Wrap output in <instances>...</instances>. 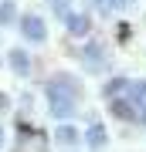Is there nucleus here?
Instances as JSON below:
<instances>
[{"mask_svg": "<svg viewBox=\"0 0 146 152\" xmlns=\"http://www.w3.org/2000/svg\"><path fill=\"white\" fill-rule=\"evenodd\" d=\"M78 95H82V88L75 78H68V75H58V78H51V85H48V102H51V115H58V118H68L71 112H75V102H78Z\"/></svg>", "mask_w": 146, "mask_h": 152, "instance_id": "obj_1", "label": "nucleus"}, {"mask_svg": "<svg viewBox=\"0 0 146 152\" xmlns=\"http://www.w3.org/2000/svg\"><path fill=\"white\" fill-rule=\"evenodd\" d=\"M21 31H24V37L27 41H44V20L41 17H34V14H27V17H21Z\"/></svg>", "mask_w": 146, "mask_h": 152, "instance_id": "obj_2", "label": "nucleus"}, {"mask_svg": "<svg viewBox=\"0 0 146 152\" xmlns=\"http://www.w3.org/2000/svg\"><path fill=\"white\" fill-rule=\"evenodd\" d=\"M88 27H92V20H88L85 14H71V17H68V31L75 34V37H85Z\"/></svg>", "mask_w": 146, "mask_h": 152, "instance_id": "obj_3", "label": "nucleus"}, {"mask_svg": "<svg viewBox=\"0 0 146 152\" xmlns=\"http://www.w3.org/2000/svg\"><path fill=\"white\" fill-rule=\"evenodd\" d=\"M112 115H116V118H136V108H133V102H129V98H112Z\"/></svg>", "mask_w": 146, "mask_h": 152, "instance_id": "obj_4", "label": "nucleus"}, {"mask_svg": "<svg viewBox=\"0 0 146 152\" xmlns=\"http://www.w3.org/2000/svg\"><path fill=\"white\" fill-rule=\"evenodd\" d=\"M10 68L17 75H27V71H31V58H27L24 51H10Z\"/></svg>", "mask_w": 146, "mask_h": 152, "instance_id": "obj_5", "label": "nucleus"}, {"mask_svg": "<svg viewBox=\"0 0 146 152\" xmlns=\"http://www.w3.org/2000/svg\"><path fill=\"white\" fill-rule=\"evenodd\" d=\"M85 61H88V68H102V48H99V44H88L85 48Z\"/></svg>", "mask_w": 146, "mask_h": 152, "instance_id": "obj_6", "label": "nucleus"}, {"mask_svg": "<svg viewBox=\"0 0 146 152\" xmlns=\"http://www.w3.org/2000/svg\"><path fill=\"white\" fill-rule=\"evenodd\" d=\"M85 139H88V145H92V149H102V145H105V129H102V125H92Z\"/></svg>", "mask_w": 146, "mask_h": 152, "instance_id": "obj_7", "label": "nucleus"}, {"mask_svg": "<svg viewBox=\"0 0 146 152\" xmlns=\"http://www.w3.org/2000/svg\"><path fill=\"white\" fill-rule=\"evenodd\" d=\"M54 139H58L61 145H75V142H78V132L71 129V125H61V129H58V135H54Z\"/></svg>", "mask_w": 146, "mask_h": 152, "instance_id": "obj_8", "label": "nucleus"}, {"mask_svg": "<svg viewBox=\"0 0 146 152\" xmlns=\"http://www.w3.org/2000/svg\"><path fill=\"white\" fill-rule=\"evenodd\" d=\"M122 88H126V81H122V78H112V81H109V85H105V95H109V98H112V95H119V91H122Z\"/></svg>", "mask_w": 146, "mask_h": 152, "instance_id": "obj_9", "label": "nucleus"}, {"mask_svg": "<svg viewBox=\"0 0 146 152\" xmlns=\"http://www.w3.org/2000/svg\"><path fill=\"white\" fill-rule=\"evenodd\" d=\"M0 20H4V24L14 20V4H0Z\"/></svg>", "mask_w": 146, "mask_h": 152, "instance_id": "obj_10", "label": "nucleus"}, {"mask_svg": "<svg viewBox=\"0 0 146 152\" xmlns=\"http://www.w3.org/2000/svg\"><path fill=\"white\" fill-rule=\"evenodd\" d=\"M133 95H136V98H146V81H136V85H133Z\"/></svg>", "mask_w": 146, "mask_h": 152, "instance_id": "obj_11", "label": "nucleus"}, {"mask_svg": "<svg viewBox=\"0 0 146 152\" xmlns=\"http://www.w3.org/2000/svg\"><path fill=\"white\" fill-rule=\"evenodd\" d=\"M129 34H133L129 24H119V41H129Z\"/></svg>", "mask_w": 146, "mask_h": 152, "instance_id": "obj_12", "label": "nucleus"}, {"mask_svg": "<svg viewBox=\"0 0 146 152\" xmlns=\"http://www.w3.org/2000/svg\"><path fill=\"white\" fill-rule=\"evenodd\" d=\"M105 4H112V7H122V4H126V0H105Z\"/></svg>", "mask_w": 146, "mask_h": 152, "instance_id": "obj_13", "label": "nucleus"}, {"mask_svg": "<svg viewBox=\"0 0 146 152\" xmlns=\"http://www.w3.org/2000/svg\"><path fill=\"white\" fill-rule=\"evenodd\" d=\"M0 108H7V95H0Z\"/></svg>", "mask_w": 146, "mask_h": 152, "instance_id": "obj_14", "label": "nucleus"}, {"mask_svg": "<svg viewBox=\"0 0 146 152\" xmlns=\"http://www.w3.org/2000/svg\"><path fill=\"white\" fill-rule=\"evenodd\" d=\"M0 145H4V129H0Z\"/></svg>", "mask_w": 146, "mask_h": 152, "instance_id": "obj_15", "label": "nucleus"}, {"mask_svg": "<svg viewBox=\"0 0 146 152\" xmlns=\"http://www.w3.org/2000/svg\"><path fill=\"white\" fill-rule=\"evenodd\" d=\"M143 122H146V115H143Z\"/></svg>", "mask_w": 146, "mask_h": 152, "instance_id": "obj_16", "label": "nucleus"}]
</instances>
